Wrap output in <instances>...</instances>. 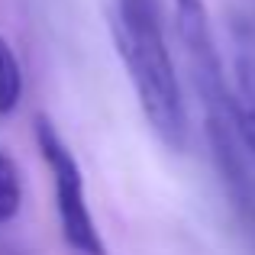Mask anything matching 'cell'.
Listing matches in <instances>:
<instances>
[{
	"mask_svg": "<svg viewBox=\"0 0 255 255\" xmlns=\"http://www.w3.org/2000/svg\"><path fill=\"white\" fill-rule=\"evenodd\" d=\"M110 29L145 123L165 149L184 152L191 145V117L165 39L158 0H113Z\"/></svg>",
	"mask_w": 255,
	"mask_h": 255,
	"instance_id": "1",
	"label": "cell"
},
{
	"mask_svg": "<svg viewBox=\"0 0 255 255\" xmlns=\"http://www.w3.org/2000/svg\"><path fill=\"white\" fill-rule=\"evenodd\" d=\"M36 149L42 155L45 168L52 174L55 187V213H58V230H62L65 249L71 255H107V243L97 230V220L87 204V187L84 171L78 165V155L68 149L62 132L52 126L49 117H36Z\"/></svg>",
	"mask_w": 255,
	"mask_h": 255,
	"instance_id": "2",
	"label": "cell"
},
{
	"mask_svg": "<svg viewBox=\"0 0 255 255\" xmlns=\"http://www.w3.org/2000/svg\"><path fill=\"white\" fill-rule=\"evenodd\" d=\"M233 117L246 155L255 162V23L233 16Z\"/></svg>",
	"mask_w": 255,
	"mask_h": 255,
	"instance_id": "3",
	"label": "cell"
},
{
	"mask_svg": "<svg viewBox=\"0 0 255 255\" xmlns=\"http://www.w3.org/2000/svg\"><path fill=\"white\" fill-rule=\"evenodd\" d=\"M23 207V178L6 152H0V226L10 223Z\"/></svg>",
	"mask_w": 255,
	"mask_h": 255,
	"instance_id": "4",
	"label": "cell"
},
{
	"mask_svg": "<svg viewBox=\"0 0 255 255\" xmlns=\"http://www.w3.org/2000/svg\"><path fill=\"white\" fill-rule=\"evenodd\" d=\"M19 94H23V71L13 49L0 36V113H10L19 104Z\"/></svg>",
	"mask_w": 255,
	"mask_h": 255,
	"instance_id": "5",
	"label": "cell"
},
{
	"mask_svg": "<svg viewBox=\"0 0 255 255\" xmlns=\"http://www.w3.org/2000/svg\"><path fill=\"white\" fill-rule=\"evenodd\" d=\"M0 255H3V252H0Z\"/></svg>",
	"mask_w": 255,
	"mask_h": 255,
	"instance_id": "6",
	"label": "cell"
}]
</instances>
